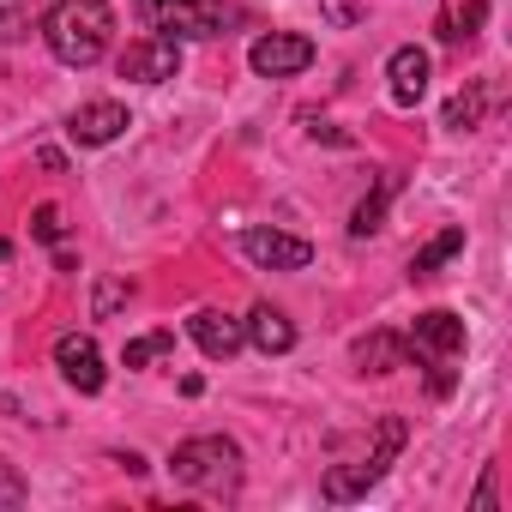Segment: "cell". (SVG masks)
<instances>
[{
	"instance_id": "cell-20",
	"label": "cell",
	"mask_w": 512,
	"mask_h": 512,
	"mask_svg": "<svg viewBox=\"0 0 512 512\" xmlns=\"http://www.w3.org/2000/svg\"><path fill=\"white\" fill-rule=\"evenodd\" d=\"M31 235L55 247V241L67 235V223H61V205H37V217H31Z\"/></svg>"
},
{
	"instance_id": "cell-9",
	"label": "cell",
	"mask_w": 512,
	"mask_h": 512,
	"mask_svg": "<svg viewBox=\"0 0 512 512\" xmlns=\"http://www.w3.org/2000/svg\"><path fill=\"white\" fill-rule=\"evenodd\" d=\"M241 253L260 272H302L308 260H314V247L302 241V235H284V229H247L241 235Z\"/></svg>"
},
{
	"instance_id": "cell-3",
	"label": "cell",
	"mask_w": 512,
	"mask_h": 512,
	"mask_svg": "<svg viewBox=\"0 0 512 512\" xmlns=\"http://www.w3.org/2000/svg\"><path fill=\"white\" fill-rule=\"evenodd\" d=\"M133 19L151 37H223L229 31V7L223 0H139Z\"/></svg>"
},
{
	"instance_id": "cell-6",
	"label": "cell",
	"mask_w": 512,
	"mask_h": 512,
	"mask_svg": "<svg viewBox=\"0 0 512 512\" xmlns=\"http://www.w3.org/2000/svg\"><path fill=\"white\" fill-rule=\"evenodd\" d=\"M247 67L260 73V79H296V73L314 67V43L296 37V31H272V37H260V43L247 49Z\"/></svg>"
},
{
	"instance_id": "cell-11",
	"label": "cell",
	"mask_w": 512,
	"mask_h": 512,
	"mask_svg": "<svg viewBox=\"0 0 512 512\" xmlns=\"http://www.w3.org/2000/svg\"><path fill=\"white\" fill-rule=\"evenodd\" d=\"M428 73H434L428 49H416V43L392 49V61H386V79H392V103H398V109H416V103L428 97Z\"/></svg>"
},
{
	"instance_id": "cell-10",
	"label": "cell",
	"mask_w": 512,
	"mask_h": 512,
	"mask_svg": "<svg viewBox=\"0 0 512 512\" xmlns=\"http://www.w3.org/2000/svg\"><path fill=\"white\" fill-rule=\"evenodd\" d=\"M133 127V115L115 103V97H97V103H79L73 109V121H67V133L79 139V145H115L121 133Z\"/></svg>"
},
{
	"instance_id": "cell-15",
	"label": "cell",
	"mask_w": 512,
	"mask_h": 512,
	"mask_svg": "<svg viewBox=\"0 0 512 512\" xmlns=\"http://www.w3.org/2000/svg\"><path fill=\"white\" fill-rule=\"evenodd\" d=\"M398 362H404V344H398L392 332H368V338L356 344V368H362V374H392Z\"/></svg>"
},
{
	"instance_id": "cell-19",
	"label": "cell",
	"mask_w": 512,
	"mask_h": 512,
	"mask_svg": "<svg viewBox=\"0 0 512 512\" xmlns=\"http://www.w3.org/2000/svg\"><path fill=\"white\" fill-rule=\"evenodd\" d=\"M482 121V85H470V91H458L452 103H446V127L452 133H470Z\"/></svg>"
},
{
	"instance_id": "cell-21",
	"label": "cell",
	"mask_w": 512,
	"mask_h": 512,
	"mask_svg": "<svg viewBox=\"0 0 512 512\" xmlns=\"http://www.w3.org/2000/svg\"><path fill=\"white\" fill-rule=\"evenodd\" d=\"M0 506H25V476L0 458Z\"/></svg>"
},
{
	"instance_id": "cell-17",
	"label": "cell",
	"mask_w": 512,
	"mask_h": 512,
	"mask_svg": "<svg viewBox=\"0 0 512 512\" xmlns=\"http://www.w3.org/2000/svg\"><path fill=\"white\" fill-rule=\"evenodd\" d=\"M169 356H175V332H145V338H133V344L121 350L127 368H157V362H169Z\"/></svg>"
},
{
	"instance_id": "cell-1",
	"label": "cell",
	"mask_w": 512,
	"mask_h": 512,
	"mask_svg": "<svg viewBox=\"0 0 512 512\" xmlns=\"http://www.w3.org/2000/svg\"><path fill=\"white\" fill-rule=\"evenodd\" d=\"M109 31H115L109 0H55L49 19H43L49 55L61 67H97L103 49H109Z\"/></svg>"
},
{
	"instance_id": "cell-7",
	"label": "cell",
	"mask_w": 512,
	"mask_h": 512,
	"mask_svg": "<svg viewBox=\"0 0 512 512\" xmlns=\"http://www.w3.org/2000/svg\"><path fill=\"white\" fill-rule=\"evenodd\" d=\"M115 67H121V79H133V85H163V79L181 73V43H175V37H139V43L121 49Z\"/></svg>"
},
{
	"instance_id": "cell-16",
	"label": "cell",
	"mask_w": 512,
	"mask_h": 512,
	"mask_svg": "<svg viewBox=\"0 0 512 512\" xmlns=\"http://www.w3.org/2000/svg\"><path fill=\"white\" fill-rule=\"evenodd\" d=\"M49 7H55V0H0V43H13V37H25L31 25H43Z\"/></svg>"
},
{
	"instance_id": "cell-4",
	"label": "cell",
	"mask_w": 512,
	"mask_h": 512,
	"mask_svg": "<svg viewBox=\"0 0 512 512\" xmlns=\"http://www.w3.org/2000/svg\"><path fill=\"white\" fill-rule=\"evenodd\" d=\"M404 440H410V428H404V416H386L380 422V434H374V446H368V458H356V464H338V470H326V482H320V494L326 500H356V494H368L386 470H392V458L404 452Z\"/></svg>"
},
{
	"instance_id": "cell-12",
	"label": "cell",
	"mask_w": 512,
	"mask_h": 512,
	"mask_svg": "<svg viewBox=\"0 0 512 512\" xmlns=\"http://www.w3.org/2000/svg\"><path fill=\"white\" fill-rule=\"evenodd\" d=\"M187 332H193V344H199L211 362H229V356L247 344L241 320H235V314H223V308H199V314L187 320Z\"/></svg>"
},
{
	"instance_id": "cell-18",
	"label": "cell",
	"mask_w": 512,
	"mask_h": 512,
	"mask_svg": "<svg viewBox=\"0 0 512 512\" xmlns=\"http://www.w3.org/2000/svg\"><path fill=\"white\" fill-rule=\"evenodd\" d=\"M392 187H398V181H380V193H374V199H362V205L350 211V235H356V241H368V235L380 229V217H386V199H392Z\"/></svg>"
},
{
	"instance_id": "cell-5",
	"label": "cell",
	"mask_w": 512,
	"mask_h": 512,
	"mask_svg": "<svg viewBox=\"0 0 512 512\" xmlns=\"http://www.w3.org/2000/svg\"><path fill=\"white\" fill-rule=\"evenodd\" d=\"M464 344H470L464 320L452 308H428V314H416L404 356H416V362H452V356H464Z\"/></svg>"
},
{
	"instance_id": "cell-22",
	"label": "cell",
	"mask_w": 512,
	"mask_h": 512,
	"mask_svg": "<svg viewBox=\"0 0 512 512\" xmlns=\"http://www.w3.org/2000/svg\"><path fill=\"white\" fill-rule=\"evenodd\" d=\"M127 296H133V284H115V278H109V284H97V320H103V314H115Z\"/></svg>"
},
{
	"instance_id": "cell-14",
	"label": "cell",
	"mask_w": 512,
	"mask_h": 512,
	"mask_svg": "<svg viewBox=\"0 0 512 512\" xmlns=\"http://www.w3.org/2000/svg\"><path fill=\"white\" fill-rule=\"evenodd\" d=\"M452 253H464V229H440L428 247H416V253H410V278H434Z\"/></svg>"
},
{
	"instance_id": "cell-23",
	"label": "cell",
	"mask_w": 512,
	"mask_h": 512,
	"mask_svg": "<svg viewBox=\"0 0 512 512\" xmlns=\"http://www.w3.org/2000/svg\"><path fill=\"white\" fill-rule=\"evenodd\" d=\"M476 506H482V512L494 506V470H482V482H476Z\"/></svg>"
},
{
	"instance_id": "cell-2",
	"label": "cell",
	"mask_w": 512,
	"mask_h": 512,
	"mask_svg": "<svg viewBox=\"0 0 512 512\" xmlns=\"http://www.w3.org/2000/svg\"><path fill=\"white\" fill-rule=\"evenodd\" d=\"M169 470H175V482H187L199 494H235L241 488V446L223 434H199V440H181L169 452Z\"/></svg>"
},
{
	"instance_id": "cell-13",
	"label": "cell",
	"mask_w": 512,
	"mask_h": 512,
	"mask_svg": "<svg viewBox=\"0 0 512 512\" xmlns=\"http://www.w3.org/2000/svg\"><path fill=\"white\" fill-rule=\"evenodd\" d=\"M241 332H247V344L260 350V356H284V350H296V326L272 308V302H260L247 320H241Z\"/></svg>"
},
{
	"instance_id": "cell-8",
	"label": "cell",
	"mask_w": 512,
	"mask_h": 512,
	"mask_svg": "<svg viewBox=\"0 0 512 512\" xmlns=\"http://www.w3.org/2000/svg\"><path fill=\"white\" fill-rule=\"evenodd\" d=\"M55 368H61V380H67L73 392H103V380H109L103 350H97L91 332H61V338H55Z\"/></svg>"
}]
</instances>
